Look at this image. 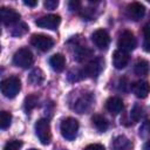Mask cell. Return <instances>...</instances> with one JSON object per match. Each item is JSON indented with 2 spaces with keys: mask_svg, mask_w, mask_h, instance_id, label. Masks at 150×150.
I'll list each match as a JSON object with an SVG mask.
<instances>
[{
  "mask_svg": "<svg viewBox=\"0 0 150 150\" xmlns=\"http://www.w3.org/2000/svg\"><path fill=\"white\" fill-rule=\"evenodd\" d=\"M43 5L47 9H55L59 6V1L57 0H47V1H45Z\"/></svg>",
  "mask_w": 150,
  "mask_h": 150,
  "instance_id": "cell-29",
  "label": "cell"
},
{
  "mask_svg": "<svg viewBox=\"0 0 150 150\" xmlns=\"http://www.w3.org/2000/svg\"><path fill=\"white\" fill-rule=\"evenodd\" d=\"M60 131H61V135L66 139H68V141L75 139V137L77 136V131H79V122H77V120H75L73 117L64 118L61 122Z\"/></svg>",
  "mask_w": 150,
  "mask_h": 150,
  "instance_id": "cell-3",
  "label": "cell"
},
{
  "mask_svg": "<svg viewBox=\"0 0 150 150\" xmlns=\"http://www.w3.org/2000/svg\"><path fill=\"white\" fill-rule=\"evenodd\" d=\"M29 150H38V149H29Z\"/></svg>",
  "mask_w": 150,
  "mask_h": 150,
  "instance_id": "cell-34",
  "label": "cell"
},
{
  "mask_svg": "<svg viewBox=\"0 0 150 150\" xmlns=\"http://www.w3.org/2000/svg\"><path fill=\"white\" fill-rule=\"evenodd\" d=\"M112 150H131L132 148V142L124 135H120L114 138L111 143Z\"/></svg>",
  "mask_w": 150,
  "mask_h": 150,
  "instance_id": "cell-16",
  "label": "cell"
},
{
  "mask_svg": "<svg viewBox=\"0 0 150 150\" xmlns=\"http://www.w3.org/2000/svg\"><path fill=\"white\" fill-rule=\"evenodd\" d=\"M27 32H28V26L25 22H18L11 29V34L14 36H21V35L26 34Z\"/></svg>",
  "mask_w": 150,
  "mask_h": 150,
  "instance_id": "cell-22",
  "label": "cell"
},
{
  "mask_svg": "<svg viewBox=\"0 0 150 150\" xmlns=\"http://www.w3.org/2000/svg\"><path fill=\"white\" fill-rule=\"evenodd\" d=\"M39 102V97L36 95H29L25 98V109L27 112H29L32 109H34L38 105Z\"/></svg>",
  "mask_w": 150,
  "mask_h": 150,
  "instance_id": "cell-23",
  "label": "cell"
},
{
  "mask_svg": "<svg viewBox=\"0 0 150 150\" xmlns=\"http://www.w3.org/2000/svg\"><path fill=\"white\" fill-rule=\"evenodd\" d=\"M30 43L41 52H47L54 46V40L45 34H34L30 38Z\"/></svg>",
  "mask_w": 150,
  "mask_h": 150,
  "instance_id": "cell-7",
  "label": "cell"
},
{
  "mask_svg": "<svg viewBox=\"0 0 150 150\" xmlns=\"http://www.w3.org/2000/svg\"><path fill=\"white\" fill-rule=\"evenodd\" d=\"M11 122H12V115L7 111H1V114H0V128L7 129L11 125Z\"/></svg>",
  "mask_w": 150,
  "mask_h": 150,
  "instance_id": "cell-25",
  "label": "cell"
},
{
  "mask_svg": "<svg viewBox=\"0 0 150 150\" xmlns=\"http://www.w3.org/2000/svg\"><path fill=\"white\" fill-rule=\"evenodd\" d=\"M91 122H93V125L98 130V131H105L109 127V122L108 120L103 116V115H100V114H95L93 117H91Z\"/></svg>",
  "mask_w": 150,
  "mask_h": 150,
  "instance_id": "cell-19",
  "label": "cell"
},
{
  "mask_svg": "<svg viewBox=\"0 0 150 150\" xmlns=\"http://www.w3.org/2000/svg\"><path fill=\"white\" fill-rule=\"evenodd\" d=\"M35 134L39 138V141L43 144L47 145L52 141V132H50V124L48 120L46 118H40L35 123Z\"/></svg>",
  "mask_w": 150,
  "mask_h": 150,
  "instance_id": "cell-4",
  "label": "cell"
},
{
  "mask_svg": "<svg viewBox=\"0 0 150 150\" xmlns=\"http://www.w3.org/2000/svg\"><path fill=\"white\" fill-rule=\"evenodd\" d=\"M91 41L98 49H107L110 43V36L104 29H97L91 34Z\"/></svg>",
  "mask_w": 150,
  "mask_h": 150,
  "instance_id": "cell-10",
  "label": "cell"
},
{
  "mask_svg": "<svg viewBox=\"0 0 150 150\" xmlns=\"http://www.w3.org/2000/svg\"><path fill=\"white\" fill-rule=\"evenodd\" d=\"M61 23V18L57 14H48V15H43L41 18H39L35 21V25L38 27L41 28H46V29H56L59 27V25Z\"/></svg>",
  "mask_w": 150,
  "mask_h": 150,
  "instance_id": "cell-8",
  "label": "cell"
},
{
  "mask_svg": "<svg viewBox=\"0 0 150 150\" xmlns=\"http://www.w3.org/2000/svg\"><path fill=\"white\" fill-rule=\"evenodd\" d=\"M136 38L135 35L132 34V32L130 30H124L120 38H118V41H117V46L120 48V50H123V52H131L136 48Z\"/></svg>",
  "mask_w": 150,
  "mask_h": 150,
  "instance_id": "cell-6",
  "label": "cell"
},
{
  "mask_svg": "<svg viewBox=\"0 0 150 150\" xmlns=\"http://www.w3.org/2000/svg\"><path fill=\"white\" fill-rule=\"evenodd\" d=\"M0 19L4 25L11 26V25L18 23V21L20 20V14L11 7H1L0 8Z\"/></svg>",
  "mask_w": 150,
  "mask_h": 150,
  "instance_id": "cell-9",
  "label": "cell"
},
{
  "mask_svg": "<svg viewBox=\"0 0 150 150\" xmlns=\"http://www.w3.org/2000/svg\"><path fill=\"white\" fill-rule=\"evenodd\" d=\"M23 4L26 5V6H29V7H34V6H36L38 5V1H27V0H25L23 1Z\"/></svg>",
  "mask_w": 150,
  "mask_h": 150,
  "instance_id": "cell-32",
  "label": "cell"
},
{
  "mask_svg": "<svg viewBox=\"0 0 150 150\" xmlns=\"http://www.w3.org/2000/svg\"><path fill=\"white\" fill-rule=\"evenodd\" d=\"M93 101H94V97H93L91 93H84L82 96H80L76 100L73 109L75 111H77L79 114H83V112H86L87 110L90 109V107L93 104Z\"/></svg>",
  "mask_w": 150,
  "mask_h": 150,
  "instance_id": "cell-12",
  "label": "cell"
},
{
  "mask_svg": "<svg viewBox=\"0 0 150 150\" xmlns=\"http://www.w3.org/2000/svg\"><path fill=\"white\" fill-rule=\"evenodd\" d=\"M45 81V74L40 68H35L29 73L28 82L32 86H41Z\"/></svg>",
  "mask_w": 150,
  "mask_h": 150,
  "instance_id": "cell-18",
  "label": "cell"
},
{
  "mask_svg": "<svg viewBox=\"0 0 150 150\" xmlns=\"http://www.w3.org/2000/svg\"><path fill=\"white\" fill-rule=\"evenodd\" d=\"M90 55H91V50L88 47H83V46H77V48L74 52V59L76 61H83Z\"/></svg>",
  "mask_w": 150,
  "mask_h": 150,
  "instance_id": "cell-21",
  "label": "cell"
},
{
  "mask_svg": "<svg viewBox=\"0 0 150 150\" xmlns=\"http://www.w3.org/2000/svg\"><path fill=\"white\" fill-rule=\"evenodd\" d=\"M21 89V81L16 76H9L1 82V93L7 98H14Z\"/></svg>",
  "mask_w": 150,
  "mask_h": 150,
  "instance_id": "cell-1",
  "label": "cell"
},
{
  "mask_svg": "<svg viewBox=\"0 0 150 150\" xmlns=\"http://www.w3.org/2000/svg\"><path fill=\"white\" fill-rule=\"evenodd\" d=\"M68 7H69V9H70L71 12L80 11V8H81V2H80V1H75V0H71V1H69Z\"/></svg>",
  "mask_w": 150,
  "mask_h": 150,
  "instance_id": "cell-30",
  "label": "cell"
},
{
  "mask_svg": "<svg viewBox=\"0 0 150 150\" xmlns=\"http://www.w3.org/2000/svg\"><path fill=\"white\" fill-rule=\"evenodd\" d=\"M49 64H50V67L53 68V70L60 73V71H62V70L64 69V67H66V59H64V56H63L62 54H60V53L54 54V55H52L50 59H49Z\"/></svg>",
  "mask_w": 150,
  "mask_h": 150,
  "instance_id": "cell-17",
  "label": "cell"
},
{
  "mask_svg": "<svg viewBox=\"0 0 150 150\" xmlns=\"http://www.w3.org/2000/svg\"><path fill=\"white\" fill-rule=\"evenodd\" d=\"M123 107H124L123 101L120 97H116V96L109 97L105 102V109L111 115H118L123 110Z\"/></svg>",
  "mask_w": 150,
  "mask_h": 150,
  "instance_id": "cell-14",
  "label": "cell"
},
{
  "mask_svg": "<svg viewBox=\"0 0 150 150\" xmlns=\"http://www.w3.org/2000/svg\"><path fill=\"white\" fill-rule=\"evenodd\" d=\"M143 150H150V141H146L143 145Z\"/></svg>",
  "mask_w": 150,
  "mask_h": 150,
  "instance_id": "cell-33",
  "label": "cell"
},
{
  "mask_svg": "<svg viewBox=\"0 0 150 150\" xmlns=\"http://www.w3.org/2000/svg\"><path fill=\"white\" fill-rule=\"evenodd\" d=\"M132 93L138 98H145L150 93V84L146 81H137L131 87Z\"/></svg>",
  "mask_w": 150,
  "mask_h": 150,
  "instance_id": "cell-15",
  "label": "cell"
},
{
  "mask_svg": "<svg viewBox=\"0 0 150 150\" xmlns=\"http://www.w3.org/2000/svg\"><path fill=\"white\" fill-rule=\"evenodd\" d=\"M22 146V142L21 141H18V139H13V141H9L5 144L4 146V150H20Z\"/></svg>",
  "mask_w": 150,
  "mask_h": 150,
  "instance_id": "cell-28",
  "label": "cell"
},
{
  "mask_svg": "<svg viewBox=\"0 0 150 150\" xmlns=\"http://www.w3.org/2000/svg\"><path fill=\"white\" fill-rule=\"evenodd\" d=\"M83 150H105L104 146L102 144H98V143H94V144H89L87 145Z\"/></svg>",
  "mask_w": 150,
  "mask_h": 150,
  "instance_id": "cell-31",
  "label": "cell"
},
{
  "mask_svg": "<svg viewBox=\"0 0 150 150\" xmlns=\"http://www.w3.org/2000/svg\"><path fill=\"white\" fill-rule=\"evenodd\" d=\"M150 70V64L146 60H138L136 63H135V67H134V71L136 75L138 76H143V75H146Z\"/></svg>",
  "mask_w": 150,
  "mask_h": 150,
  "instance_id": "cell-20",
  "label": "cell"
},
{
  "mask_svg": "<svg viewBox=\"0 0 150 150\" xmlns=\"http://www.w3.org/2000/svg\"><path fill=\"white\" fill-rule=\"evenodd\" d=\"M129 60H130V56L127 52L117 49L112 54V64L116 69H123L128 64Z\"/></svg>",
  "mask_w": 150,
  "mask_h": 150,
  "instance_id": "cell-13",
  "label": "cell"
},
{
  "mask_svg": "<svg viewBox=\"0 0 150 150\" xmlns=\"http://www.w3.org/2000/svg\"><path fill=\"white\" fill-rule=\"evenodd\" d=\"M143 35H144V41H143V49L148 53H150V23L145 25L143 28Z\"/></svg>",
  "mask_w": 150,
  "mask_h": 150,
  "instance_id": "cell-24",
  "label": "cell"
},
{
  "mask_svg": "<svg viewBox=\"0 0 150 150\" xmlns=\"http://www.w3.org/2000/svg\"><path fill=\"white\" fill-rule=\"evenodd\" d=\"M104 67V60L102 57H95L93 60H90L82 69H81V74L82 77H97L102 69Z\"/></svg>",
  "mask_w": 150,
  "mask_h": 150,
  "instance_id": "cell-2",
  "label": "cell"
},
{
  "mask_svg": "<svg viewBox=\"0 0 150 150\" xmlns=\"http://www.w3.org/2000/svg\"><path fill=\"white\" fill-rule=\"evenodd\" d=\"M138 134L142 138H149L150 137V120H146L142 123V125L139 127Z\"/></svg>",
  "mask_w": 150,
  "mask_h": 150,
  "instance_id": "cell-26",
  "label": "cell"
},
{
  "mask_svg": "<svg viewBox=\"0 0 150 150\" xmlns=\"http://www.w3.org/2000/svg\"><path fill=\"white\" fill-rule=\"evenodd\" d=\"M125 13H127V16L132 20V21H138L141 20L144 14H145V7L139 4V2H131L127 6V9H125Z\"/></svg>",
  "mask_w": 150,
  "mask_h": 150,
  "instance_id": "cell-11",
  "label": "cell"
},
{
  "mask_svg": "<svg viewBox=\"0 0 150 150\" xmlns=\"http://www.w3.org/2000/svg\"><path fill=\"white\" fill-rule=\"evenodd\" d=\"M130 116L132 118V121L137 122L141 120V117L143 116V108L139 105V104H135L134 108L131 109V112H130Z\"/></svg>",
  "mask_w": 150,
  "mask_h": 150,
  "instance_id": "cell-27",
  "label": "cell"
},
{
  "mask_svg": "<svg viewBox=\"0 0 150 150\" xmlns=\"http://www.w3.org/2000/svg\"><path fill=\"white\" fill-rule=\"evenodd\" d=\"M34 61L33 53L28 48H20L13 55V63L20 68H28Z\"/></svg>",
  "mask_w": 150,
  "mask_h": 150,
  "instance_id": "cell-5",
  "label": "cell"
}]
</instances>
